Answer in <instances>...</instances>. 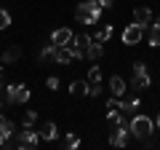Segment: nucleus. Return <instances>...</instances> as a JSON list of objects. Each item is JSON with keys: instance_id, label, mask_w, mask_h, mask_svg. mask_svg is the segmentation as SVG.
Returning <instances> with one entry per match:
<instances>
[{"instance_id": "6e6552de", "label": "nucleus", "mask_w": 160, "mask_h": 150, "mask_svg": "<svg viewBox=\"0 0 160 150\" xmlns=\"http://www.w3.org/2000/svg\"><path fill=\"white\" fill-rule=\"evenodd\" d=\"M72 38H75V32L69 27H59V29L51 32V43H53V46H69Z\"/></svg>"}, {"instance_id": "4be33fe9", "label": "nucleus", "mask_w": 160, "mask_h": 150, "mask_svg": "<svg viewBox=\"0 0 160 150\" xmlns=\"http://www.w3.org/2000/svg\"><path fill=\"white\" fill-rule=\"evenodd\" d=\"M35 121H38V113H35V110H27L24 118H22V129H32Z\"/></svg>"}, {"instance_id": "f8f14e48", "label": "nucleus", "mask_w": 160, "mask_h": 150, "mask_svg": "<svg viewBox=\"0 0 160 150\" xmlns=\"http://www.w3.org/2000/svg\"><path fill=\"white\" fill-rule=\"evenodd\" d=\"M139 107H142V102H139L136 91H133V97H128V99H120V113H123V115H133V113H136Z\"/></svg>"}, {"instance_id": "7ed1b4c3", "label": "nucleus", "mask_w": 160, "mask_h": 150, "mask_svg": "<svg viewBox=\"0 0 160 150\" xmlns=\"http://www.w3.org/2000/svg\"><path fill=\"white\" fill-rule=\"evenodd\" d=\"M3 102H6V104H27L29 102L27 83H8L6 94H3Z\"/></svg>"}, {"instance_id": "2eb2a0df", "label": "nucleus", "mask_w": 160, "mask_h": 150, "mask_svg": "<svg viewBox=\"0 0 160 150\" xmlns=\"http://www.w3.org/2000/svg\"><path fill=\"white\" fill-rule=\"evenodd\" d=\"M19 56H22V48L13 43V46H8L6 51L0 54V59H3V64H13V62H19Z\"/></svg>"}, {"instance_id": "9d476101", "label": "nucleus", "mask_w": 160, "mask_h": 150, "mask_svg": "<svg viewBox=\"0 0 160 150\" xmlns=\"http://www.w3.org/2000/svg\"><path fill=\"white\" fill-rule=\"evenodd\" d=\"M38 134H40V139H43V142H56L59 129H56V123H53V121H46V123H40Z\"/></svg>"}, {"instance_id": "f3484780", "label": "nucleus", "mask_w": 160, "mask_h": 150, "mask_svg": "<svg viewBox=\"0 0 160 150\" xmlns=\"http://www.w3.org/2000/svg\"><path fill=\"white\" fill-rule=\"evenodd\" d=\"M38 59H40V62H56V46H53V43L43 46L40 54H38Z\"/></svg>"}, {"instance_id": "6ab92c4d", "label": "nucleus", "mask_w": 160, "mask_h": 150, "mask_svg": "<svg viewBox=\"0 0 160 150\" xmlns=\"http://www.w3.org/2000/svg\"><path fill=\"white\" fill-rule=\"evenodd\" d=\"M72 62V54L67 46H56V64H69Z\"/></svg>"}, {"instance_id": "ddd939ff", "label": "nucleus", "mask_w": 160, "mask_h": 150, "mask_svg": "<svg viewBox=\"0 0 160 150\" xmlns=\"http://www.w3.org/2000/svg\"><path fill=\"white\" fill-rule=\"evenodd\" d=\"M147 43H149L152 48H158V46H160V16H158V19H152V24H149Z\"/></svg>"}, {"instance_id": "cd10ccee", "label": "nucleus", "mask_w": 160, "mask_h": 150, "mask_svg": "<svg viewBox=\"0 0 160 150\" xmlns=\"http://www.w3.org/2000/svg\"><path fill=\"white\" fill-rule=\"evenodd\" d=\"M99 6H102V8H112L115 0H99Z\"/></svg>"}, {"instance_id": "c756f323", "label": "nucleus", "mask_w": 160, "mask_h": 150, "mask_svg": "<svg viewBox=\"0 0 160 150\" xmlns=\"http://www.w3.org/2000/svg\"><path fill=\"white\" fill-rule=\"evenodd\" d=\"M3 104H6V102H3V97H0V110H3Z\"/></svg>"}, {"instance_id": "7c9ffc66", "label": "nucleus", "mask_w": 160, "mask_h": 150, "mask_svg": "<svg viewBox=\"0 0 160 150\" xmlns=\"http://www.w3.org/2000/svg\"><path fill=\"white\" fill-rule=\"evenodd\" d=\"M0 64H3V59H0Z\"/></svg>"}, {"instance_id": "bb28decb", "label": "nucleus", "mask_w": 160, "mask_h": 150, "mask_svg": "<svg viewBox=\"0 0 160 150\" xmlns=\"http://www.w3.org/2000/svg\"><path fill=\"white\" fill-rule=\"evenodd\" d=\"M46 86L51 88V91H56V88H59V78H56V75H48V81H46Z\"/></svg>"}, {"instance_id": "a878e982", "label": "nucleus", "mask_w": 160, "mask_h": 150, "mask_svg": "<svg viewBox=\"0 0 160 150\" xmlns=\"http://www.w3.org/2000/svg\"><path fill=\"white\" fill-rule=\"evenodd\" d=\"M8 24H11V13H8L6 8H0V29H6Z\"/></svg>"}, {"instance_id": "dca6fc26", "label": "nucleus", "mask_w": 160, "mask_h": 150, "mask_svg": "<svg viewBox=\"0 0 160 150\" xmlns=\"http://www.w3.org/2000/svg\"><path fill=\"white\" fill-rule=\"evenodd\" d=\"M86 56L91 59V62H99V59L104 56V46H102V43H99V40H93L91 46L86 48Z\"/></svg>"}, {"instance_id": "1a4fd4ad", "label": "nucleus", "mask_w": 160, "mask_h": 150, "mask_svg": "<svg viewBox=\"0 0 160 150\" xmlns=\"http://www.w3.org/2000/svg\"><path fill=\"white\" fill-rule=\"evenodd\" d=\"M16 134V126H13V121H8L6 115H0V147H6V142Z\"/></svg>"}, {"instance_id": "a211bd4d", "label": "nucleus", "mask_w": 160, "mask_h": 150, "mask_svg": "<svg viewBox=\"0 0 160 150\" xmlns=\"http://www.w3.org/2000/svg\"><path fill=\"white\" fill-rule=\"evenodd\" d=\"M88 86H91L88 81H72L69 94H72V97H83V94H88Z\"/></svg>"}, {"instance_id": "5701e85b", "label": "nucleus", "mask_w": 160, "mask_h": 150, "mask_svg": "<svg viewBox=\"0 0 160 150\" xmlns=\"http://www.w3.org/2000/svg\"><path fill=\"white\" fill-rule=\"evenodd\" d=\"M75 43H78V46L83 48V51H86V48H88V46L93 43V38H91L88 32H80V35H75Z\"/></svg>"}, {"instance_id": "b1692460", "label": "nucleus", "mask_w": 160, "mask_h": 150, "mask_svg": "<svg viewBox=\"0 0 160 150\" xmlns=\"http://www.w3.org/2000/svg\"><path fill=\"white\" fill-rule=\"evenodd\" d=\"M78 145H80V137L75 131H67V137H64V147L72 150V147H78Z\"/></svg>"}, {"instance_id": "412c9836", "label": "nucleus", "mask_w": 160, "mask_h": 150, "mask_svg": "<svg viewBox=\"0 0 160 150\" xmlns=\"http://www.w3.org/2000/svg\"><path fill=\"white\" fill-rule=\"evenodd\" d=\"M102 78H104V72H102V67H99V64L88 67V78H86L88 83H102Z\"/></svg>"}, {"instance_id": "c85d7f7f", "label": "nucleus", "mask_w": 160, "mask_h": 150, "mask_svg": "<svg viewBox=\"0 0 160 150\" xmlns=\"http://www.w3.org/2000/svg\"><path fill=\"white\" fill-rule=\"evenodd\" d=\"M155 129H158V131H160V113H158V121H155Z\"/></svg>"}, {"instance_id": "20e7f679", "label": "nucleus", "mask_w": 160, "mask_h": 150, "mask_svg": "<svg viewBox=\"0 0 160 150\" xmlns=\"http://www.w3.org/2000/svg\"><path fill=\"white\" fill-rule=\"evenodd\" d=\"M152 86V78H149V72H147V64L144 62H136L133 64V81L128 83V91H147V88Z\"/></svg>"}, {"instance_id": "f03ea898", "label": "nucleus", "mask_w": 160, "mask_h": 150, "mask_svg": "<svg viewBox=\"0 0 160 150\" xmlns=\"http://www.w3.org/2000/svg\"><path fill=\"white\" fill-rule=\"evenodd\" d=\"M75 19L80 24H96L102 19V6H99V0H80L78 11H75Z\"/></svg>"}, {"instance_id": "423d86ee", "label": "nucleus", "mask_w": 160, "mask_h": 150, "mask_svg": "<svg viewBox=\"0 0 160 150\" xmlns=\"http://www.w3.org/2000/svg\"><path fill=\"white\" fill-rule=\"evenodd\" d=\"M38 142H40V134L35 129L16 131V150H32V147H38Z\"/></svg>"}, {"instance_id": "9b49d317", "label": "nucleus", "mask_w": 160, "mask_h": 150, "mask_svg": "<svg viewBox=\"0 0 160 150\" xmlns=\"http://www.w3.org/2000/svg\"><path fill=\"white\" fill-rule=\"evenodd\" d=\"M109 91H112V97L123 99V97H126V91H128V83L123 81L120 75H112V78H109Z\"/></svg>"}, {"instance_id": "aec40b11", "label": "nucleus", "mask_w": 160, "mask_h": 150, "mask_svg": "<svg viewBox=\"0 0 160 150\" xmlns=\"http://www.w3.org/2000/svg\"><path fill=\"white\" fill-rule=\"evenodd\" d=\"M112 32H115V29H112V24H104V27L99 29L96 35H93V40H99V43H107L109 38H112Z\"/></svg>"}, {"instance_id": "0eeeda50", "label": "nucleus", "mask_w": 160, "mask_h": 150, "mask_svg": "<svg viewBox=\"0 0 160 150\" xmlns=\"http://www.w3.org/2000/svg\"><path fill=\"white\" fill-rule=\"evenodd\" d=\"M128 139H131V126H128V121L118 123V126L112 129V134H109V145H112V147H126Z\"/></svg>"}, {"instance_id": "39448f33", "label": "nucleus", "mask_w": 160, "mask_h": 150, "mask_svg": "<svg viewBox=\"0 0 160 150\" xmlns=\"http://www.w3.org/2000/svg\"><path fill=\"white\" fill-rule=\"evenodd\" d=\"M120 38H123V46H136V43H142L144 40V24H139V22L126 24Z\"/></svg>"}, {"instance_id": "f257e3e1", "label": "nucleus", "mask_w": 160, "mask_h": 150, "mask_svg": "<svg viewBox=\"0 0 160 150\" xmlns=\"http://www.w3.org/2000/svg\"><path fill=\"white\" fill-rule=\"evenodd\" d=\"M128 126H131V137H136L139 142H142V139H147V137H152V131H155L152 118L144 115V113H133L131 121H128Z\"/></svg>"}, {"instance_id": "393cba45", "label": "nucleus", "mask_w": 160, "mask_h": 150, "mask_svg": "<svg viewBox=\"0 0 160 150\" xmlns=\"http://www.w3.org/2000/svg\"><path fill=\"white\" fill-rule=\"evenodd\" d=\"M67 48H69V54H72V59H83V56H86V51H83V48L75 43V38H72V43H69Z\"/></svg>"}, {"instance_id": "4468645a", "label": "nucleus", "mask_w": 160, "mask_h": 150, "mask_svg": "<svg viewBox=\"0 0 160 150\" xmlns=\"http://www.w3.org/2000/svg\"><path fill=\"white\" fill-rule=\"evenodd\" d=\"M152 19H155V16H152V11H149L147 6H136V8H133V22H139V24H144V27H147Z\"/></svg>"}]
</instances>
